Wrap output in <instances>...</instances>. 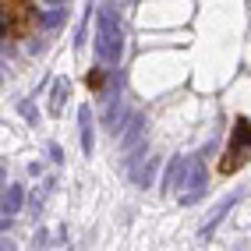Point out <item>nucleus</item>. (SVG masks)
I'll return each mask as SVG.
<instances>
[{
	"label": "nucleus",
	"instance_id": "obj_1",
	"mask_svg": "<svg viewBox=\"0 0 251 251\" xmlns=\"http://www.w3.org/2000/svg\"><path fill=\"white\" fill-rule=\"evenodd\" d=\"M248 163H251V121L248 117H237L233 127H230L226 149L220 152V159H216V174L233 177V174H241Z\"/></svg>",
	"mask_w": 251,
	"mask_h": 251
},
{
	"label": "nucleus",
	"instance_id": "obj_2",
	"mask_svg": "<svg viewBox=\"0 0 251 251\" xmlns=\"http://www.w3.org/2000/svg\"><path fill=\"white\" fill-rule=\"evenodd\" d=\"M4 4V43H25L39 28L36 0H0Z\"/></svg>",
	"mask_w": 251,
	"mask_h": 251
},
{
	"label": "nucleus",
	"instance_id": "obj_3",
	"mask_svg": "<svg viewBox=\"0 0 251 251\" xmlns=\"http://www.w3.org/2000/svg\"><path fill=\"white\" fill-rule=\"evenodd\" d=\"M85 85H89L92 92H99V89H103V71H92V75L85 78Z\"/></svg>",
	"mask_w": 251,
	"mask_h": 251
}]
</instances>
